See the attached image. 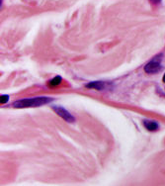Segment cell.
Returning <instances> with one entry per match:
<instances>
[{
    "instance_id": "8",
    "label": "cell",
    "mask_w": 165,
    "mask_h": 186,
    "mask_svg": "<svg viewBox=\"0 0 165 186\" xmlns=\"http://www.w3.org/2000/svg\"><path fill=\"white\" fill-rule=\"evenodd\" d=\"M150 2L153 4H159L161 2V0H150Z\"/></svg>"
},
{
    "instance_id": "5",
    "label": "cell",
    "mask_w": 165,
    "mask_h": 186,
    "mask_svg": "<svg viewBox=\"0 0 165 186\" xmlns=\"http://www.w3.org/2000/svg\"><path fill=\"white\" fill-rule=\"evenodd\" d=\"M143 125L149 132H155V131H157V130H158V128H159V126H158V124L156 122L150 121V120H144L143 121Z\"/></svg>"
},
{
    "instance_id": "9",
    "label": "cell",
    "mask_w": 165,
    "mask_h": 186,
    "mask_svg": "<svg viewBox=\"0 0 165 186\" xmlns=\"http://www.w3.org/2000/svg\"><path fill=\"white\" fill-rule=\"evenodd\" d=\"M163 82L165 83V73H164V75H163Z\"/></svg>"
},
{
    "instance_id": "6",
    "label": "cell",
    "mask_w": 165,
    "mask_h": 186,
    "mask_svg": "<svg viewBox=\"0 0 165 186\" xmlns=\"http://www.w3.org/2000/svg\"><path fill=\"white\" fill-rule=\"evenodd\" d=\"M61 83V77L60 76H55L49 82V86H58Z\"/></svg>"
},
{
    "instance_id": "1",
    "label": "cell",
    "mask_w": 165,
    "mask_h": 186,
    "mask_svg": "<svg viewBox=\"0 0 165 186\" xmlns=\"http://www.w3.org/2000/svg\"><path fill=\"white\" fill-rule=\"evenodd\" d=\"M53 98L50 97H35L28 99H21L13 103L14 108H29V107H39L43 105L52 102Z\"/></svg>"
},
{
    "instance_id": "2",
    "label": "cell",
    "mask_w": 165,
    "mask_h": 186,
    "mask_svg": "<svg viewBox=\"0 0 165 186\" xmlns=\"http://www.w3.org/2000/svg\"><path fill=\"white\" fill-rule=\"evenodd\" d=\"M161 70V54L156 55V57L151 59L149 63L144 66L145 72H147L149 74L156 73Z\"/></svg>"
},
{
    "instance_id": "3",
    "label": "cell",
    "mask_w": 165,
    "mask_h": 186,
    "mask_svg": "<svg viewBox=\"0 0 165 186\" xmlns=\"http://www.w3.org/2000/svg\"><path fill=\"white\" fill-rule=\"evenodd\" d=\"M53 110L54 111V112L58 114L59 117H61L63 120H65L66 122L68 123H73L75 122V119H74V117L68 112L67 110H65L64 108H62V107H58V106H54L53 107Z\"/></svg>"
},
{
    "instance_id": "7",
    "label": "cell",
    "mask_w": 165,
    "mask_h": 186,
    "mask_svg": "<svg viewBox=\"0 0 165 186\" xmlns=\"http://www.w3.org/2000/svg\"><path fill=\"white\" fill-rule=\"evenodd\" d=\"M9 100V96L8 95H1V103L4 104Z\"/></svg>"
},
{
    "instance_id": "4",
    "label": "cell",
    "mask_w": 165,
    "mask_h": 186,
    "mask_svg": "<svg viewBox=\"0 0 165 186\" xmlns=\"http://www.w3.org/2000/svg\"><path fill=\"white\" fill-rule=\"evenodd\" d=\"M107 86V83L104 81H93L86 84L87 88H92V89H96V90H104Z\"/></svg>"
}]
</instances>
